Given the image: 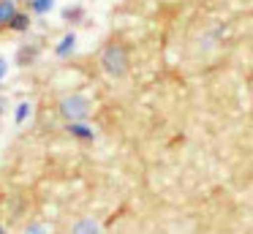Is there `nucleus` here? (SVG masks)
Instances as JSON below:
<instances>
[{"instance_id":"nucleus-8","label":"nucleus","mask_w":253,"mask_h":234,"mask_svg":"<svg viewBox=\"0 0 253 234\" xmlns=\"http://www.w3.org/2000/svg\"><path fill=\"white\" fill-rule=\"evenodd\" d=\"M101 232H104V229H101V223L95 221V218H79L71 226V234H101Z\"/></svg>"},{"instance_id":"nucleus-13","label":"nucleus","mask_w":253,"mask_h":234,"mask_svg":"<svg viewBox=\"0 0 253 234\" xmlns=\"http://www.w3.org/2000/svg\"><path fill=\"white\" fill-rule=\"evenodd\" d=\"M8 68H11V65H8V60L3 57V54H0V85L6 82V76H8Z\"/></svg>"},{"instance_id":"nucleus-2","label":"nucleus","mask_w":253,"mask_h":234,"mask_svg":"<svg viewBox=\"0 0 253 234\" xmlns=\"http://www.w3.org/2000/svg\"><path fill=\"white\" fill-rule=\"evenodd\" d=\"M101 68H104V74L112 76V79H123L126 71H128V49L117 41L106 44L104 52H101Z\"/></svg>"},{"instance_id":"nucleus-6","label":"nucleus","mask_w":253,"mask_h":234,"mask_svg":"<svg viewBox=\"0 0 253 234\" xmlns=\"http://www.w3.org/2000/svg\"><path fill=\"white\" fill-rule=\"evenodd\" d=\"M25 8L33 14V19H36V16H49L52 11L57 8V0H30Z\"/></svg>"},{"instance_id":"nucleus-3","label":"nucleus","mask_w":253,"mask_h":234,"mask_svg":"<svg viewBox=\"0 0 253 234\" xmlns=\"http://www.w3.org/2000/svg\"><path fill=\"white\" fill-rule=\"evenodd\" d=\"M77 49H79V33L77 30H66L55 44V57L57 60H68V57L77 54Z\"/></svg>"},{"instance_id":"nucleus-1","label":"nucleus","mask_w":253,"mask_h":234,"mask_svg":"<svg viewBox=\"0 0 253 234\" xmlns=\"http://www.w3.org/2000/svg\"><path fill=\"white\" fill-rule=\"evenodd\" d=\"M93 106H90V98L82 93H68L57 101V114L63 117V123H82L90 117Z\"/></svg>"},{"instance_id":"nucleus-15","label":"nucleus","mask_w":253,"mask_h":234,"mask_svg":"<svg viewBox=\"0 0 253 234\" xmlns=\"http://www.w3.org/2000/svg\"><path fill=\"white\" fill-rule=\"evenodd\" d=\"M0 234H8V229H6V226H3V223H0Z\"/></svg>"},{"instance_id":"nucleus-12","label":"nucleus","mask_w":253,"mask_h":234,"mask_svg":"<svg viewBox=\"0 0 253 234\" xmlns=\"http://www.w3.org/2000/svg\"><path fill=\"white\" fill-rule=\"evenodd\" d=\"M22 234H49V226L46 223H28Z\"/></svg>"},{"instance_id":"nucleus-5","label":"nucleus","mask_w":253,"mask_h":234,"mask_svg":"<svg viewBox=\"0 0 253 234\" xmlns=\"http://www.w3.org/2000/svg\"><path fill=\"white\" fill-rule=\"evenodd\" d=\"M30 27H33V14H30L28 8H19L17 14L11 16V19H8V25H6V30L8 33H17V36H25V33L30 30Z\"/></svg>"},{"instance_id":"nucleus-16","label":"nucleus","mask_w":253,"mask_h":234,"mask_svg":"<svg viewBox=\"0 0 253 234\" xmlns=\"http://www.w3.org/2000/svg\"><path fill=\"white\" fill-rule=\"evenodd\" d=\"M17 3H19V5H28V3H30V0H17Z\"/></svg>"},{"instance_id":"nucleus-4","label":"nucleus","mask_w":253,"mask_h":234,"mask_svg":"<svg viewBox=\"0 0 253 234\" xmlns=\"http://www.w3.org/2000/svg\"><path fill=\"white\" fill-rule=\"evenodd\" d=\"M66 134L74 141H79V144H93L95 141V128L87 120H82V123H66Z\"/></svg>"},{"instance_id":"nucleus-11","label":"nucleus","mask_w":253,"mask_h":234,"mask_svg":"<svg viewBox=\"0 0 253 234\" xmlns=\"http://www.w3.org/2000/svg\"><path fill=\"white\" fill-rule=\"evenodd\" d=\"M36 54H39V49H36V47H25L22 52L17 54V60L22 65H28V63H33V60H36Z\"/></svg>"},{"instance_id":"nucleus-10","label":"nucleus","mask_w":253,"mask_h":234,"mask_svg":"<svg viewBox=\"0 0 253 234\" xmlns=\"http://www.w3.org/2000/svg\"><path fill=\"white\" fill-rule=\"evenodd\" d=\"M30 117H33V103H30V101H19L17 106H14V125H25Z\"/></svg>"},{"instance_id":"nucleus-7","label":"nucleus","mask_w":253,"mask_h":234,"mask_svg":"<svg viewBox=\"0 0 253 234\" xmlns=\"http://www.w3.org/2000/svg\"><path fill=\"white\" fill-rule=\"evenodd\" d=\"M60 19L68 22V25H79V22L84 19V5H79V3L63 5V8H60Z\"/></svg>"},{"instance_id":"nucleus-9","label":"nucleus","mask_w":253,"mask_h":234,"mask_svg":"<svg viewBox=\"0 0 253 234\" xmlns=\"http://www.w3.org/2000/svg\"><path fill=\"white\" fill-rule=\"evenodd\" d=\"M22 8V5L17 3V0H0V33L6 30V25H8V19H11L17 11Z\"/></svg>"},{"instance_id":"nucleus-14","label":"nucleus","mask_w":253,"mask_h":234,"mask_svg":"<svg viewBox=\"0 0 253 234\" xmlns=\"http://www.w3.org/2000/svg\"><path fill=\"white\" fill-rule=\"evenodd\" d=\"M3 112H6V101L0 98V117H3Z\"/></svg>"}]
</instances>
